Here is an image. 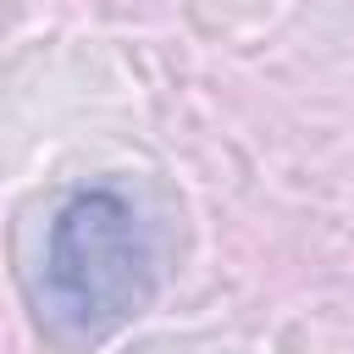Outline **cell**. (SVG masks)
<instances>
[{"label":"cell","mask_w":354,"mask_h":354,"mask_svg":"<svg viewBox=\"0 0 354 354\" xmlns=\"http://www.w3.org/2000/svg\"><path fill=\"white\" fill-rule=\"evenodd\" d=\"M155 293V254L138 210L116 188L72 194L44 243V304L50 315L77 332L100 337L138 315Z\"/></svg>","instance_id":"obj_1"}]
</instances>
